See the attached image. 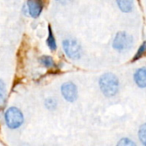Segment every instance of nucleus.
Listing matches in <instances>:
<instances>
[{"mask_svg": "<svg viewBox=\"0 0 146 146\" xmlns=\"http://www.w3.org/2000/svg\"><path fill=\"white\" fill-rule=\"evenodd\" d=\"M5 123L10 129H16L20 127L24 122V116L22 112L16 107H10L7 110L4 115Z\"/></svg>", "mask_w": 146, "mask_h": 146, "instance_id": "obj_2", "label": "nucleus"}, {"mask_svg": "<svg viewBox=\"0 0 146 146\" xmlns=\"http://www.w3.org/2000/svg\"><path fill=\"white\" fill-rule=\"evenodd\" d=\"M133 38L126 32H119L113 41V48L116 50L122 51L131 47Z\"/></svg>", "mask_w": 146, "mask_h": 146, "instance_id": "obj_3", "label": "nucleus"}, {"mask_svg": "<svg viewBox=\"0 0 146 146\" xmlns=\"http://www.w3.org/2000/svg\"><path fill=\"white\" fill-rule=\"evenodd\" d=\"M99 86L105 97H114L117 94L119 90L118 78L112 73H106L100 78Z\"/></svg>", "mask_w": 146, "mask_h": 146, "instance_id": "obj_1", "label": "nucleus"}, {"mask_svg": "<svg viewBox=\"0 0 146 146\" xmlns=\"http://www.w3.org/2000/svg\"><path fill=\"white\" fill-rule=\"evenodd\" d=\"M134 80L138 86L141 88L146 87V68H139L134 74Z\"/></svg>", "mask_w": 146, "mask_h": 146, "instance_id": "obj_7", "label": "nucleus"}, {"mask_svg": "<svg viewBox=\"0 0 146 146\" xmlns=\"http://www.w3.org/2000/svg\"><path fill=\"white\" fill-rule=\"evenodd\" d=\"M146 52V42H144L143 44H142V45L139 48V50H138V51H137V53H136V55H135V56H134V58H133V61H136V60H138V59H139V58H141L143 56H144V54Z\"/></svg>", "mask_w": 146, "mask_h": 146, "instance_id": "obj_12", "label": "nucleus"}, {"mask_svg": "<svg viewBox=\"0 0 146 146\" xmlns=\"http://www.w3.org/2000/svg\"><path fill=\"white\" fill-rule=\"evenodd\" d=\"M40 62L45 66L46 68H50V67H53L54 66V61L53 59L49 56H42L40 58Z\"/></svg>", "mask_w": 146, "mask_h": 146, "instance_id": "obj_10", "label": "nucleus"}, {"mask_svg": "<svg viewBox=\"0 0 146 146\" xmlns=\"http://www.w3.org/2000/svg\"><path fill=\"white\" fill-rule=\"evenodd\" d=\"M56 1L59 2V3H66L69 2L70 0H56Z\"/></svg>", "mask_w": 146, "mask_h": 146, "instance_id": "obj_16", "label": "nucleus"}, {"mask_svg": "<svg viewBox=\"0 0 146 146\" xmlns=\"http://www.w3.org/2000/svg\"><path fill=\"white\" fill-rule=\"evenodd\" d=\"M118 145H121V146H133V145H136V144L133 142V141H132V140H130L129 139H121L119 142H118V144H117Z\"/></svg>", "mask_w": 146, "mask_h": 146, "instance_id": "obj_14", "label": "nucleus"}, {"mask_svg": "<svg viewBox=\"0 0 146 146\" xmlns=\"http://www.w3.org/2000/svg\"><path fill=\"white\" fill-rule=\"evenodd\" d=\"M139 138L142 144L146 145V123L140 127L139 130Z\"/></svg>", "mask_w": 146, "mask_h": 146, "instance_id": "obj_11", "label": "nucleus"}, {"mask_svg": "<svg viewBox=\"0 0 146 146\" xmlns=\"http://www.w3.org/2000/svg\"><path fill=\"white\" fill-rule=\"evenodd\" d=\"M6 97V88L3 81L0 79V103L3 102Z\"/></svg>", "mask_w": 146, "mask_h": 146, "instance_id": "obj_13", "label": "nucleus"}, {"mask_svg": "<svg viewBox=\"0 0 146 146\" xmlns=\"http://www.w3.org/2000/svg\"><path fill=\"white\" fill-rule=\"evenodd\" d=\"M62 47L66 55L71 59H78L81 56V47L79 43L74 39H65L62 42Z\"/></svg>", "mask_w": 146, "mask_h": 146, "instance_id": "obj_4", "label": "nucleus"}, {"mask_svg": "<svg viewBox=\"0 0 146 146\" xmlns=\"http://www.w3.org/2000/svg\"><path fill=\"white\" fill-rule=\"evenodd\" d=\"M28 12L32 17L37 18L42 11L43 5L41 0H28L27 1Z\"/></svg>", "mask_w": 146, "mask_h": 146, "instance_id": "obj_6", "label": "nucleus"}, {"mask_svg": "<svg viewBox=\"0 0 146 146\" xmlns=\"http://www.w3.org/2000/svg\"><path fill=\"white\" fill-rule=\"evenodd\" d=\"M45 105L49 110H53L56 108V100H54L53 98H48L45 101Z\"/></svg>", "mask_w": 146, "mask_h": 146, "instance_id": "obj_15", "label": "nucleus"}, {"mask_svg": "<svg viewBox=\"0 0 146 146\" xmlns=\"http://www.w3.org/2000/svg\"><path fill=\"white\" fill-rule=\"evenodd\" d=\"M62 97L68 102H74L78 97V92L76 86L72 82H66L61 87Z\"/></svg>", "mask_w": 146, "mask_h": 146, "instance_id": "obj_5", "label": "nucleus"}, {"mask_svg": "<svg viewBox=\"0 0 146 146\" xmlns=\"http://www.w3.org/2000/svg\"><path fill=\"white\" fill-rule=\"evenodd\" d=\"M46 43H47V45L49 46V48L51 50H56V39H55L54 35H53L51 27L50 26H49V34H48V37H47Z\"/></svg>", "mask_w": 146, "mask_h": 146, "instance_id": "obj_9", "label": "nucleus"}, {"mask_svg": "<svg viewBox=\"0 0 146 146\" xmlns=\"http://www.w3.org/2000/svg\"><path fill=\"white\" fill-rule=\"evenodd\" d=\"M119 9L125 13L131 12L133 8V0H116Z\"/></svg>", "mask_w": 146, "mask_h": 146, "instance_id": "obj_8", "label": "nucleus"}]
</instances>
